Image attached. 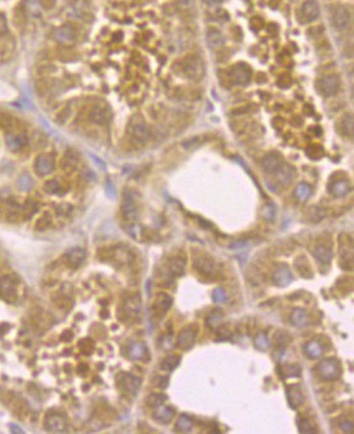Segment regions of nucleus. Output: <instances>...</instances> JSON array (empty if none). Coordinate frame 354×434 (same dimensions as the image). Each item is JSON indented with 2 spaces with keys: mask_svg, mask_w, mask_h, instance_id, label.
<instances>
[{
  "mask_svg": "<svg viewBox=\"0 0 354 434\" xmlns=\"http://www.w3.org/2000/svg\"><path fill=\"white\" fill-rule=\"evenodd\" d=\"M127 129H128V135L129 137H131V140L134 142H136V144H144V142H146V140L149 139V135H150V131H149V127L148 124H146L145 119L141 116H139V114H136V116H134L129 119L128 128Z\"/></svg>",
  "mask_w": 354,
  "mask_h": 434,
  "instance_id": "f03ea898",
  "label": "nucleus"
},
{
  "mask_svg": "<svg viewBox=\"0 0 354 434\" xmlns=\"http://www.w3.org/2000/svg\"><path fill=\"white\" fill-rule=\"evenodd\" d=\"M295 196L298 201L301 202L307 201L311 196V187L306 183H300L295 188Z\"/></svg>",
  "mask_w": 354,
  "mask_h": 434,
  "instance_id": "f704fd0d",
  "label": "nucleus"
},
{
  "mask_svg": "<svg viewBox=\"0 0 354 434\" xmlns=\"http://www.w3.org/2000/svg\"><path fill=\"white\" fill-rule=\"evenodd\" d=\"M50 223H51V217H50L49 214H45V216H42L41 219L37 221L36 229L37 230H45V229L50 225Z\"/></svg>",
  "mask_w": 354,
  "mask_h": 434,
  "instance_id": "09e8293b",
  "label": "nucleus"
},
{
  "mask_svg": "<svg viewBox=\"0 0 354 434\" xmlns=\"http://www.w3.org/2000/svg\"><path fill=\"white\" fill-rule=\"evenodd\" d=\"M254 344L259 351H267L269 348V339L264 333H259L254 339Z\"/></svg>",
  "mask_w": 354,
  "mask_h": 434,
  "instance_id": "a19ab883",
  "label": "nucleus"
},
{
  "mask_svg": "<svg viewBox=\"0 0 354 434\" xmlns=\"http://www.w3.org/2000/svg\"><path fill=\"white\" fill-rule=\"evenodd\" d=\"M305 353L306 356L308 357V358L311 359H316V358H320L321 356L324 354V345L321 341L316 340V339H313V340L307 341L305 345Z\"/></svg>",
  "mask_w": 354,
  "mask_h": 434,
  "instance_id": "a878e982",
  "label": "nucleus"
},
{
  "mask_svg": "<svg viewBox=\"0 0 354 434\" xmlns=\"http://www.w3.org/2000/svg\"><path fill=\"white\" fill-rule=\"evenodd\" d=\"M181 356L178 354H170V356H166L165 358L161 361L160 368L165 372H173L174 370H176L179 365H181Z\"/></svg>",
  "mask_w": 354,
  "mask_h": 434,
  "instance_id": "c85d7f7f",
  "label": "nucleus"
},
{
  "mask_svg": "<svg viewBox=\"0 0 354 434\" xmlns=\"http://www.w3.org/2000/svg\"><path fill=\"white\" fill-rule=\"evenodd\" d=\"M291 320H292L293 325L297 326V328H303L308 324V314L307 311L303 310V309H295L291 314Z\"/></svg>",
  "mask_w": 354,
  "mask_h": 434,
  "instance_id": "c756f323",
  "label": "nucleus"
},
{
  "mask_svg": "<svg viewBox=\"0 0 354 434\" xmlns=\"http://www.w3.org/2000/svg\"><path fill=\"white\" fill-rule=\"evenodd\" d=\"M260 165H261V169H263L266 173L274 174L277 170H278L279 166L282 165V160H281V158H279L278 154L269 153V154H267V155L264 156L263 159H261Z\"/></svg>",
  "mask_w": 354,
  "mask_h": 434,
  "instance_id": "dca6fc26",
  "label": "nucleus"
},
{
  "mask_svg": "<svg viewBox=\"0 0 354 434\" xmlns=\"http://www.w3.org/2000/svg\"><path fill=\"white\" fill-rule=\"evenodd\" d=\"M301 16L305 22H314L320 16V7L316 0H306L301 7Z\"/></svg>",
  "mask_w": 354,
  "mask_h": 434,
  "instance_id": "ddd939ff",
  "label": "nucleus"
},
{
  "mask_svg": "<svg viewBox=\"0 0 354 434\" xmlns=\"http://www.w3.org/2000/svg\"><path fill=\"white\" fill-rule=\"evenodd\" d=\"M183 70L187 74V76L193 79V80L202 79L204 76V72H206L203 61H202L198 56L188 57V59L186 60V62H184Z\"/></svg>",
  "mask_w": 354,
  "mask_h": 434,
  "instance_id": "39448f33",
  "label": "nucleus"
},
{
  "mask_svg": "<svg viewBox=\"0 0 354 434\" xmlns=\"http://www.w3.org/2000/svg\"><path fill=\"white\" fill-rule=\"evenodd\" d=\"M340 132L346 137L353 136V117L346 114L340 122Z\"/></svg>",
  "mask_w": 354,
  "mask_h": 434,
  "instance_id": "4c0bfd02",
  "label": "nucleus"
},
{
  "mask_svg": "<svg viewBox=\"0 0 354 434\" xmlns=\"http://www.w3.org/2000/svg\"><path fill=\"white\" fill-rule=\"evenodd\" d=\"M293 281L291 269L287 266H282L273 273V282L279 287H286Z\"/></svg>",
  "mask_w": 354,
  "mask_h": 434,
  "instance_id": "a211bd4d",
  "label": "nucleus"
},
{
  "mask_svg": "<svg viewBox=\"0 0 354 434\" xmlns=\"http://www.w3.org/2000/svg\"><path fill=\"white\" fill-rule=\"evenodd\" d=\"M301 367L298 365H286L282 367L281 373L285 378H291V377H300L301 376Z\"/></svg>",
  "mask_w": 354,
  "mask_h": 434,
  "instance_id": "e433bc0d",
  "label": "nucleus"
},
{
  "mask_svg": "<svg viewBox=\"0 0 354 434\" xmlns=\"http://www.w3.org/2000/svg\"><path fill=\"white\" fill-rule=\"evenodd\" d=\"M85 259V251L80 248H73L70 249L66 253V261L70 266L78 267L83 263V261Z\"/></svg>",
  "mask_w": 354,
  "mask_h": 434,
  "instance_id": "cd10ccee",
  "label": "nucleus"
},
{
  "mask_svg": "<svg viewBox=\"0 0 354 434\" xmlns=\"http://www.w3.org/2000/svg\"><path fill=\"white\" fill-rule=\"evenodd\" d=\"M339 79L336 75H326L320 80L319 88H320L321 94L324 97H331L338 93L339 91Z\"/></svg>",
  "mask_w": 354,
  "mask_h": 434,
  "instance_id": "9b49d317",
  "label": "nucleus"
},
{
  "mask_svg": "<svg viewBox=\"0 0 354 434\" xmlns=\"http://www.w3.org/2000/svg\"><path fill=\"white\" fill-rule=\"evenodd\" d=\"M192 428H193V420L186 414H182L176 421V430L187 433V431H191Z\"/></svg>",
  "mask_w": 354,
  "mask_h": 434,
  "instance_id": "c9c22d12",
  "label": "nucleus"
},
{
  "mask_svg": "<svg viewBox=\"0 0 354 434\" xmlns=\"http://www.w3.org/2000/svg\"><path fill=\"white\" fill-rule=\"evenodd\" d=\"M121 213L126 221H135L137 219V203L136 193L129 189L123 192V198L121 204Z\"/></svg>",
  "mask_w": 354,
  "mask_h": 434,
  "instance_id": "20e7f679",
  "label": "nucleus"
},
{
  "mask_svg": "<svg viewBox=\"0 0 354 434\" xmlns=\"http://www.w3.org/2000/svg\"><path fill=\"white\" fill-rule=\"evenodd\" d=\"M340 429L344 433H353V421L348 420V419H343V420H340Z\"/></svg>",
  "mask_w": 354,
  "mask_h": 434,
  "instance_id": "3c124183",
  "label": "nucleus"
},
{
  "mask_svg": "<svg viewBox=\"0 0 354 434\" xmlns=\"http://www.w3.org/2000/svg\"><path fill=\"white\" fill-rule=\"evenodd\" d=\"M169 385V377L168 376H159L158 378H156L155 381V386L156 387H160V388H166Z\"/></svg>",
  "mask_w": 354,
  "mask_h": 434,
  "instance_id": "864d4df0",
  "label": "nucleus"
},
{
  "mask_svg": "<svg viewBox=\"0 0 354 434\" xmlns=\"http://www.w3.org/2000/svg\"><path fill=\"white\" fill-rule=\"evenodd\" d=\"M128 356L129 358L135 359V361H146L149 357L148 346L144 343H140V341L132 343L128 346Z\"/></svg>",
  "mask_w": 354,
  "mask_h": 434,
  "instance_id": "4be33fe9",
  "label": "nucleus"
},
{
  "mask_svg": "<svg viewBox=\"0 0 354 434\" xmlns=\"http://www.w3.org/2000/svg\"><path fill=\"white\" fill-rule=\"evenodd\" d=\"M37 209H38V207H37L36 202L27 201L26 203H24V206H23L24 217H26V219H31V217L33 216L34 212H36Z\"/></svg>",
  "mask_w": 354,
  "mask_h": 434,
  "instance_id": "a18cd8bd",
  "label": "nucleus"
},
{
  "mask_svg": "<svg viewBox=\"0 0 354 434\" xmlns=\"http://www.w3.org/2000/svg\"><path fill=\"white\" fill-rule=\"evenodd\" d=\"M313 255L315 256L316 261L320 262V263L329 264L331 262V259H333V251H331V249L326 248V246L320 245L314 249Z\"/></svg>",
  "mask_w": 354,
  "mask_h": 434,
  "instance_id": "7c9ffc66",
  "label": "nucleus"
},
{
  "mask_svg": "<svg viewBox=\"0 0 354 434\" xmlns=\"http://www.w3.org/2000/svg\"><path fill=\"white\" fill-rule=\"evenodd\" d=\"M194 268L204 276H211L215 272V264L208 256H196L193 261Z\"/></svg>",
  "mask_w": 354,
  "mask_h": 434,
  "instance_id": "aec40b11",
  "label": "nucleus"
},
{
  "mask_svg": "<svg viewBox=\"0 0 354 434\" xmlns=\"http://www.w3.org/2000/svg\"><path fill=\"white\" fill-rule=\"evenodd\" d=\"M223 313H221L220 310H215L212 311L208 318H207V325H208V328H211L212 330H217L221 326V324H223Z\"/></svg>",
  "mask_w": 354,
  "mask_h": 434,
  "instance_id": "72a5a7b5",
  "label": "nucleus"
},
{
  "mask_svg": "<svg viewBox=\"0 0 354 434\" xmlns=\"http://www.w3.org/2000/svg\"><path fill=\"white\" fill-rule=\"evenodd\" d=\"M197 338V328L194 326H188V328H184L179 331L178 340V348H181L182 351H189V349L193 348L194 343H196Z\"/></svg>",
  "mask_w": 354,
  "mask_h": 434,
  "instance_id": "6e6552de",
  "label": "nucleus"
},
{
  "mask_svg": "<svg viewBox=\"0 0 354 434\" xmlns=\"http://www.w3.org/2000/svg\"><path fill=\"white\" fill-rule=\"evenodd\" d=\"M324 216H325V211L323 208H314L310 212V220L314 223H319L320 220H323Z\"/></svg>",
  "mask_w": 354,
  "mask_h": 434,
  "instance_id": "49530a36",
  "label": "nucleus"
},
{
  "mask_svg": "<svg viewBox=\"0 0 354 434\" xmlns=\"http://www.w3.org/2000/svg\"><path fill=\"white\" fill-rule=\"evenodd\" d=\"M331 22H333L334 28L338 31H343L350 23V14H349L348 9L344 7H339L334 11L333 17H331Z\"/></svg>",
  "mask_w": 354,
  "mask_h": 434,
  "instance_id": "4468645a",
  "label": "nucleus"
},
{
  "mask_svg": "<svg viewBox=\"0 0 354 434\" xmlns=\"http://www.w3.org/2000/svg\"><path fill=\"white\" fill-rule=\"evenodd\" d=\"M165 401H166V395H164V394H151V395L148 398V400H146V403H148V405L150 406V408L156 409L160 405H163Z\"/></svg>",
  "mask_w": 354,
  "mask_h": 434,
  "instance_id": "58836bf2",
  "label": "nucleus"
},
{
  "mask_svg": "<svg viewBox=\"0 0 354 434\" xmlns=\"http://www.w3.org/2000/svg\"><path fill=\"white\" fill-rule=\"evenodd\" d=\"M174 416H175V409L170 405L164 406L163 404L154 411V419L161 424H169L173 420Z\"/></svg>",
  "mask_w": 354,
  "mask_h": 434,
  "instance_id": "6ab92c4d",
  "label": "nucleus"
},
{
  "mask_svg": "<svg viewBox=\"0 0 354 434\" xmlns=\"http://www.w3.org/2000/svg\"><path fill=\"white\" fill-rule=\"evenodd\" d=\"M261 213H263L264 219H267V220H274V216H276V208H274L272 204H267L266 207L263 208V211H261Z\"/></svg>",
  "mask_w": 354,
  "mask_h": 434,
  "instance_id": "de8ad7c7",
  "label": "nucleus"
},
{
  "mask_svg": "<svg viewBox=\"0 0 354 434\" xmlns=\"http://www.w3.org/2000/svg\"><path fill=\"white\" fill-rule=\"evenodd\" d=\"M45 425H46L47 430L54 431V433H61V431L66 430L67 428L66 419L62 415H59V414H54V415L47 416Z\"/></svg>",
  "mask_w": 354,
  "mask_h": 434,
  "instance_id": "f3484780",
  "label": "nucleus"
},
{
  "mask_svg": "<svg viewBox=\"0 0 354 434\" xmlns=\"http://www.w3.org/2000/svg\"><path fill=\"white\" fill-rule=\"evenodd\" d=\"M330 191L331 193H333V196L340 198V197L346 196V194L349 193V191H350V186H349V182L345 181V179H339V181L334 182Z\"/></svg>",
  "mask_w": 354,
  "mask_h": 434,
  "instance_id": "2f4dec72",
  "label": "nucleus"
},
{
  "mask_svg": "<svg viewBox=\"0 0 354 434\" xmlns=\"http://www.w3.org/2000/svg\"><path fill=\"white\" fill-rule=\"evenodd\" d=\"M18 187L22 191H29L33 187V179L29 174H23L18 178Z\"/></svg>",
  "mask_w": 354,
  "mask_h": 434,
  "instance_id": "37998d69",
  "label": "nucleus"
},
{
  "mask_svg": "<svg viewBox=\"0 0 354 434\" xmlns=\"http://www.w3.org/2000/svg\"><path fill=\"white\" fill-rule=\"evenodd\" d=\"M0 297L8 302H13L17 297V283L12 277H0Z\"/></svg>",
  "mask_w": 354,
  "mask_h": 434,
  "instance_id": "0eeeda50",
  "label": "nucleus"
},
{
  "mask_svg": "<svg viewBox=\"0 0 354 434\" xmlns=\"http://www.w3.org/2000/svg\"><path fill=\"white\" fill-rule=\"evenodd\" d=\"M140 310H141V300L137 296H129L123 303V311L128 318L139 315Z\"/></svg>",
  "mask_w": 354,
  "mask_h": 434,
  "instance_id": "393cba45",
  "label": "nucleus"
},
{
  "mask_svg": "<svg viewBox=\"0 0 354 434\" xmlns=\"http://www.w3.org/2000/svg\"><path fill=\"white\" fill-rule=\"evenodd\" d=\"M54 36L56 41L61 42V44H67V42H71L75 38V29L70 24H65V26L55 29Z\"/></svg>",
  "mask_w": 354,
  "mask_h": 434,
  "instance_id": "412c9836",
  "label": "nucleus"
},
{
  "mask_svg": "<svg viewBox=\"0 0 354 434\" xmlns=\"http://www.w3.org/2000/svg\"><path fill=\"white\" fill-rule=\"evenodd\" d=\"M43 189H45V192H47V193H50V194H57L62 191L61 184H60L57 181H55V179L46 182Z\"/></svg>",
  "mask_w": 354,
  "mask_h": 434,
  "instance_id": "c03bdc74",
  "label": "nucleus"
},
{
  "mask_svg": "<svg viewBox=\"0 0 354 434\" xmlns=\"http://www.w3.org/2000/svg\"><path fill=\"white\" fill-rule=\"evenodd\" d=\"M116 382L122 393L126 394V395L134 396L136 395L140 386H141V378L135 375H131V373L122 372L119 373V375H117Z\"/></svg>",
  "mask_w": 354,
  "mask_h": 434,
  "instance_id": "7ed1b4c3",
  "label": "nucleus"
},
{
  "mask_svg": "<svg viewBox=\"0 0 354 434\" xmlns=\"http://www.w3.org/2000/svg\"><path fill=\"white\" fill-rule=\"evenodd\" d=\"M8 31V21L3 13H0V37L4 36Z\"/></svg>",
  "mask_w": 354,
  "mask_h": 434,
  "instance_id": "603ef678",
  "label": "nucleus"
},
{
  "mask_svg": "<svg viewBox=\"0 0 354 434\" xmlns=\"http://www.w3.org/2000/svg\"><path fill=\"white\" fill-rule=\"evenodd\" d=\"M80 351L83 352L84 354H91L92 352L94 351L93 343H92L91 340H88V339H85V340H81L80 341Z\"/></svg>",
  "mask_w": 354,
  "mask_h": 434,
  "instance_id": "8fccbe9b",
  "label": "nucleus"
},
{
  "mask_svg": "<svg viewBox=\"0 0 354 434\" xmlns=\"http://www.w3.org/2000/svg\"><path fill=\"white\" fill-rule=\"evenodd\" d=\"M186 268V258L184 256H174L168 263V272L170 276H182Z\"/></svg>",
  "mask_w": 354,
  "mask_h": 434,
  "instance_id": "bb28decb",
  "label": "nucleus"
},
{
  "mask_svg": "<svg viewBox=\"0 0 354 434\" xmlns=\"http://www.w3.org/2000/svg\"><path fill=\"white\" fill-rule=\"evenodd\" d=\"M286 393H287L288 404H290V406L292 409L300 408V406L305 403V395H303L302 390H301V387L298 385L287 386Z\"/></svg>",
  "mask_w": 354,
  "mask_h": 434,
  "instance_id": "2eb2a0df",
  "label": "nucleus"
},
{
  "mask_svg": "<svg viewBox=\"0 0 354 434\" xmlns=\"http://www.w3.org/2000/svg\"><path fill=\"white\" fill-rule=\"evenodd\" d=\"M111 109L106 104H97L89 113V118L97 124H106L111 121Z\"/></svg>",
  "mask_w": 354,
  "mask_h": 434,
  "instance_id": "9d476101",
  "label": "nucleus"
},
{
  "mask_svg": "<svg viewBox=\"0 0 354 434\" xmlns=\"http://www.w3.org/2000/svg\"><path fill=\"white\" fill-rule=\"evenodd\" d=\"M171 303H173V298L168 293H159L154 301L153 308H151L153 315L158 319L163 318L168 313L169 309L171 308Z\"/></svg>",
  "mask_w": 354,
  "mask_h": 434,
  "instance_id": "1a4fd4ad",
  "label": "nucleus"
},
{
  "mask_svg": "<svg viewBox=\"0 0 354 434\" xmlns=\"http://www.w3.org/2000/svg\"><path fill=\"white\" fill-rule=\"evenodd\" d=\"M42 2H43V3H47V2H49V0H42Z\"/></svg>",
  "mask_w": 354,
  "mask_h": 434,
  "instance_id": "4d7b16f0",
  "label": "nucleus"
},
{
  "mask_svg": "<svg viewBox=\"0 0 354 434\" xmlns=\"http://www.w3.org/2000/svg\"><path fill=\"white\" fill-rule=\"evenodd\" d=\"M7 145L12 151H21L22 149L28 144V139L24 134H18V135H9L7 136Z\"/></svg>",
  "mask_w": 354,
  "mask_h": 434,
  "instance_id": "b1692460",
  "label": "nucleus"
},
{
  "mask_svg": "<svg viewBox=\"0 0 354 434\" xmlns=\"http://www.w3.org/2000/svg\"><path fill=\"white\" fill-rule=\"evenodd\" d=\"M274 174L277 176V181L279 183L287 186V184L292 182L293 177H295V169H293V166L288 165V164H282Z\"/></svg>",
  "mask_w": 354,
  "mask_h": 434,
  "instance_id": "5701e85b",
  "label": "nucleus"
},
{
  "mask_svg": "<svg viewBox=\"0 0 354 434\" xmlns=\"http://www.w3.org/2000/svg\"><path fill=\"white\" fill-rule=\"evenodd\" d=\"M176 3L182 9H189L194 6V0H176Z\"/></svg>",
  "mask_w": 354,
  "mask_h": 434,
  "instance_id": "5fc2aeb1",
  "label": "nucleus"
},
{
  "mask_svg": "<svg viewBox=\"0 0 354 434\" xmlns=\"http://www.w3.org/2000/svg\"><path fill=\"white\" fill-rule=\"evenodd\" d=\"M212 300L215 301L216 303L226 302V301H228V293H226V291L223 287H217V288L213 289V292H212Z\"/></svg>",
  "mask_w": 354,
  "mask_h": 434,
  "instance_id": "79ce46f5",
  "label": "nucleus"
},
{
  "mask_svg": "<svg viewBox=\"0 0 354 434\" xmlns=\"http://www.w3.org/2000/svg\"><path fill=\"white\" fill-rule=\"evenodd\" d=\"M207 45H208L211 49H217L221 45L224 44V36L220 31L217 29H209L208 33H207Z\"/></svg>",
  "mask_w": 354,
  "mask_h": 434,
  "instance_id": "473e14b6",
  "label": "nucleus"
},
{
  "mask_svg": "<svg viewBox=\"0 0 354 434\" xmlns=\"http://www.w3.org/2000/svg\"><path fill=\"white\" fill-rule=\"evenodd\" d=\"M204 2H206V4L208 7H217L223 3L224 0H204Z\"/></svg>",
  "mask_w": 354,
  "mask_h": 434,
  "instance_id": "6e6d98bb",
  "label": "nucleus"
},
{
  "mask_svg": "<svg viewBox=\"0 0 354 434\" xmlns=\"http://www.w3.org/2000/svg\"><path fill=\"white\" fill-rule=\"evenodd\" d=\"M250 69L245 64H238L231 70V80L236 85H245L250 80Z\"/></svg>",
  "mask_w": 354,
  "mask_h": 434,
  "instance_id": "f8f14e48",
  "label": "nucleus"
},
{
  "mask_svg": "<svg viewBox=\"0 0 354 434\" xmlns=\"http://www.w3.org/2000/svg\"><path fill=\"white\" fill-rule=\"evenodd\" d=\"M298 430H300L301 433H305V434L318 433V428L311 423L310 419H306V418L301 419V420L298 421Z\"/></svg>",
  "mask_w": 354,
  "mask_h": 434,
  "instance_id": "ea45409f",
  "label": "nucleus"
},
{
  "mask_svg": "<svg viewBox=\"0 0 354 434\" xmlns=\"http://www.w3.org/2000/svg\"><path fill=\"white\" fill-rule=\"evenodd\" d=\"M55 169V158L51 154H41L34 161V170L39 177L49 176Z\"/></svg>",
  "mask_w": 354,
  "mask_h": 434,
  "instance_id": "423d86ee",
  "label": "nucleus"
},
{
  "mask_svg": "<svg viewBox=\"0 0 354 434\" xmlns=\"http://www.w3.org/2000/svg\"><path fill=\"white\" fill-rule=\"evenodd\" d=\"M316 373L324 381H335L341 375L340 362L336 358H325L316 366Z\"/></svg>",
  "mask_w": 354,
  "mask_h": 434,
  "instance_id": "f257e3e1",
  "label": "nucleus"
}]
</instances>
